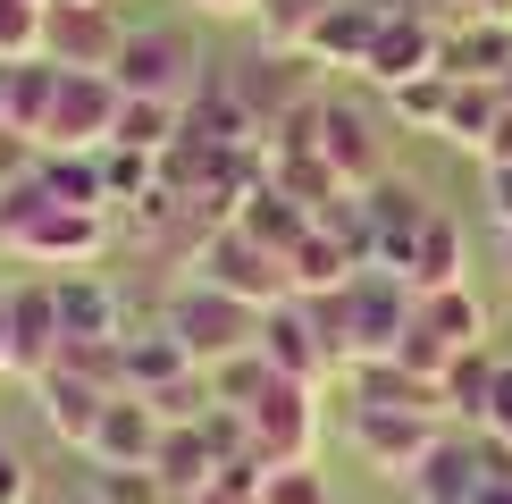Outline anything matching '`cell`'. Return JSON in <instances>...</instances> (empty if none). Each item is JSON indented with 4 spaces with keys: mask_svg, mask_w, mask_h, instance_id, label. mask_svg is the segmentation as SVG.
Wrapping results in <instances>:
<instances>
[{
    "mask_svg": "<svg viewBox=\"0 0 512 504\" xmlns=\"http://www.w3.org/2000/svg\"><path fill=\"white\" fill-rule=\"evenodd\" d=\"M412 303L420 294L395 278V269H353L336 294H311V320L328 336L336 370H361V362H387L403 345V328H412Z\"/></svg>",
    "mask_w": 512,
    "mask_h": 504,
    "instance_id": "1",
    "label": "cell"
},
{
    "mask_svg": "<svg viewBox=\"0 0 512 504\" xmlns=\"http://www.w3.org/2000/svg\"><path fill=\"white\" fill-rule=\"evenodd\" d=\"M110 236H118L110 210H59L34 177L0 194V252H17L34 269H93L110 252Z\"/></svg>",
    "mask_w": 512,
    "mask_h": 504,
    "instance_id": "2",
    "label": "cell"
},
{
    "mask_svg": "<svg viewBox=\"0 0 512 504\" xmlns=\"http://www.w3.org/2000/svg\"><path fill=\"white\" fill-rule=\"evenodd\" d=\"M160 328L194 353V370H219V362H236V353L261 345V311H252L244 294H219L210 278H185L177 294H168Z\"/></svg>",
    "mask_w": 512,
    "mask_h": 504,
    "instance_id": "3",
    "label": "cell"
},
{
    "mask_svg": "<svg viewBox=\"0 0 512 504\" xmlns=\"http://www.w3.org/2000/svg\"><path fill=\"white\" fill-rule=\"evenodd\" d=\"M118 76L110 68H59L51 118H42V152H101L118 135Z\"/></svg>",
    "mask_w": 512,
    "mask_h": 504,
    "instance_id": "4",
    "label": "cell"
},
{
    "mask_svg": "<svg viewBox=\"0 0 512 504\" xmlns=\"http://www.w3.org/2000/svg\"><path fill=\"white\" fill-rule=\"evenodd\" d=\"M194 278H210L219 294H244L252 311H269V303H286V294H294V286H286V261H277L269 244H252L236 219L210 227V236L194 244Z\"/></svg>",
    "mask_w": 512,
    "mask_h": 504,
    "instance_id": "5",
    "label": "cell"
},
{
    "mask_svg": "<svg viewBox=\"0 0 512 504\" xmlns=\"http://www.w3.org/2000/svg\"><path fill=\"white\" fill-rule=\"evenodd\" d=\"M110 76H118V93H135V101H194L202 59H194V42L177 26H135Z\"/></svg>",
    "mask_w": 512,
    "mask_h": 504,
    "instance_id": "6",
    "label": "cell"
},
{
    "mask_svg": "<svg viewBox=\"0 0 512 504\" xmlns=\"http://www.w3.org/2000/svg\"><path fill=\"white\" fill-rule=\"evenodd\" d=\"M252 420V446H261V462H311L319 454V387H303V378H277L244 404Z\"/></svg>",
    "mask_w": 512,
    "mask_h": 504,
    "instance_id": "7",
    "label": "cell"
},
{
    "mask_svg": "<svg viewBox=\"0 0 512 504\" xmlns=\"http://www.w3.org/2000/svg\"><path fill=\"white\" fill-rule=\"evenodd\" d=\"M445 446V420L429 412H387V404H353V454L387 479H420V462Z\"/></svg>",
    "mask_w": 512,
    "mask_h": 504,
    "instance_id": "8",
    "label": "cell"
},
{
    "mask_svg": "<svg viewBox=\"0 0 512 504\" xmlns=\"http://www.w3.org/2000/svg\"><path fill=\"white\" fill-rule=\"evenodd\" d=\"M126 34H135V26H118V9H110V0H51V26H42V59H51V68H118Z\"/></svg>",
    "mask_w": 512,
    "mask_h": 504,
    "instance_id": "9",
    "label": "cell"
},
{
    "mask_svg": "<svg viewBox=\"0 0 512 504\" xmlns=\"http://www.w3.org/2000/svg\"><path fill=\"white\" fill-rule=\"evenodd\" d=\"M261 362H269L277 378H303V387H328V378H345L303 294H286V303H269V311H261Z\"/></svg>",
    "mask_w": 512,
    "mask_h": 504,
    "instance_id": "10",
    "label": "cell"
},
{
    "mask_svg": "<svg viewBox=\"0 0 512 504\" xmlns=\"http://www.w3.org/2000/svg\"><path fill=\"white\" fill-rule=\"evenodd\" d=\"M437 42H445L437 17H420L412 0H387V26H378L370 59H361V76H370L378 93H395V84H412V76L437 68Z\"/></svg>",
    "mask_w": 512,
    "mask_h": 504,
    "instance_id": "11",
    "label": "cell"
},
{
    "mask_svg": "<svg viewBox=\"0 0 512 504\" xmlns=\"http://www.w3.org/2000/svg\"><path fill=\"white\" fill-rule=\"evenodd\" d=\"M227 84L244 93V110L261 118V135H269L277 118H294L303 101H319V59L311 51H261L252 68H236Z\"/></svg>",
    "mask_w": 512,
    "mask_h": 504,
    "instance_id": "12",
    "label": "cell"
},
{
    "mask_svg": "<svg viewBox=\"0 0 512 504\" xmlns=\"http://www.w3.org/2000/svg\"><path fill=\"white\" fill-rule=\"evenodd\" d=\"M160 429L168 420L152 412V395H110V412H101V429H93V446H84V462L93 471H152V446H160Z\"/></svg>",
    "mask_w": 512,
    "mask_h": 504,
    "instance_id": "13",
    "label": "cell"
},
{
    "mask_svg": "<svg viewBox=\"0 0 512 504\" xmlns=\"http://www.w3.org/2000/svg\"><path fill=\"white\" fill-rule=\"evenodd\" d=\"M361 202H370V244H378V269H395V278H403V269H412V244L429 236V219H437V202H429V194H412L403 177H378Z\"/></svg>",
    "mask_w": 512,
    "mask_h": 504,
    "instance_id": "14",
    "label": "cell"
},
{
    "mask_svg": "<svg viewBox=\"0 0 512 504\" xmlns=\"http://www.w3.org/2000/svg\"><path fill=\"white\" fill-rule=\"evenodd\" d=\"M59 286H17L9 294V378H34L42 370H59Z\"/></svg>",
    "mask_w": 512,
    "mask_h": 504,
    "instance_id": "15",
    "label": "cell"
},
{
    "mask_svg": "<svg viewBox=\"0 0 512 504\" xmlns=\"http://www.w3.org/2000/svg\"><path fill=\"white\" fill-rule=\"evenodd\" d=\"M34 412H42V429H51L68 454H84L93 429H101V412H110V387H93V378H76L68 362H59V370L34 378Z\"/></svg>",
    "mask_w": 512,
    "mask_h": 504,
    "instance_id": "16",
    "label": "cell"
},
{
    "mask_svg": "<svg viewBox=\"0 0 512 504\" xmlns=\"http://www.w3.org/2000/svg\"><path fill=\"white\" fill-rule=\"evenodd\" d=\"M319 152L328 168L353 185V194H370L378 177H387V152H378V126L353 110V101H319Z\"/></svg>",
    "mask_w": 512,
    "mask_h": 504,
    "instance_id": "17",
    "label": "cell"
},
{
    "mask_svg": "<svg viewBox=\"0 0 512 504\" xmlns=\"http://www.w3.org/2000/svg\"><path fill=\"white\" fill-rule=\"evenodd\" d=\"M51 286H59V336H68V345H110V336H126V303H118L110 278L68 269V278H51ZM68 345H59V353H68Z\"/></svg>",
    "mask_w": 512,
    "mask_h": 504,
    "instance_id": "18",
    "label": "cell"
},
{
    "mask_svg": "<svg viewBox=\"0 0 512 504\" xmlns=\"http://www.w3.org/2000/svg\"><path fill=\"white\" fill-rule=\"evenodd\" d=\"M437 68L454 84H496L512 68V26H504V17H462V26H445Z\"/></svg>",
    "mask_w": 512,
    "mask_h": 504,
    "instance_id": "19",
    "label": "cell"
},
{
    "mask_svg": "<svg viewBox=\"0 0 512 504\" xmlns=\"http://www.w3.org/2000/svg\"><path fill=\"white\" fill-rule=\"evenodd\" d=\"M378 26H387V0H328V17L311 26V59L319 68H361Z\"/></svg>",
    "mask_w": 512,
    "mask_h": 504,
    "instance_id": "20",
    "label": "cell"
},
{
    "mask_svg": "<svg viewBox=\"0 0 512 504\" xmlns=\"http://www.w3.org/2000/svg\"><path fill=\"white\" fill-rule=\"evenodd\" d=\"M152 471H160V488L185 504L210 471H219V446L202 437V420H168V429H160V446H152Z\"/></svg>",
    "mask_w": 512,
    "mask_h": 504,
    "instance_id": "21",
    "label": "cell"
},
{
    "mask_svg": "<svg viewBox=\"0 0 512 504\" xmlns=\"http://www.w3.org/2000/svg\"><path fill=\"white\" fill-rule=\"evenodd\" d=\"M236 227H244V236H252V244H269V252H277V261H286V252H294V244H303V236H311V210H303V202H294V194H277V185L261 177V185H252V194L236 202Z\"/></svg>",
    "mask_w": 512,
    "mask_h": 504,
    "instance_id": "22",
    "label": "cell"
},
{
    "mask_svg": "<svg viewBox=\"0 0 512 504\" xmlns=\"http://www.w3.org/2000/svg\"><path fill=\"white\" fill-rule=\"evenodd\" d=\"M479 488H487V454L479 446H445L420 462V479H412V504H479Z\"/></svg>",
    "mask_w": 512,
    "mask_h": 504,
    "instance_id": "23",
    "label": "cell"
},
{
    "mask_svg": "<svg viewBox=\"0 0 512 504\" xmlns=\"http://www.w3.org/2000/svg\"><path fill=\"white\" fill-rule=\"evenodd\" d=\"M462 269H471V244H462V219H429V236L412 244V269H403V286L412 294H445V286H462Z\"/></svg>",
    "mask_w": 512,
    "mask_h": 504,
    "instance_id": "24",
    "label": "cell"
},
{
    "mask_svg": "<svg viewBox=\"0 0 512 504\" xmlns=\"http://www.w3.org/2000/svg\"><path fill=\"white\" fill-rule=\"evenodd\" d=\"M177 378H194V353H185L177 336L168 328H126V387L160 395V387H177Z\"/></svg>",
    "mask_w": 512,
    "mask_h": 504,
    "instance_id": "25",
    "label": "cell"
},
{
    "mask_svg": "<svg viewBox=\"0 0 512 504\" xmlns=\"http://www.w3.org/2000/svg\"><path fill=\"white\" fill-rule=\"evenodd\" d=\"M353 269H361V261H353V252L336 244V236H328L319 219H311V236H303V244L286 252V286L303 294V303H311V294H336V286L353 278Z\"/></svg>",
    "mask_w": 512,
    "mask_h": 504,
    "instance_id": "26",
    "label": "cell"
},
{
    "mask_svg": "<svg viewBox=\"0 0 512 504\" xmlns=\"http://www.w3.org/2000/svg\"><path fill=\"white\" fill-rule=\"evenodd\" d=\"M496 353H487V345H471V353H454V370H445V420H479V429H487V404H496Z\"/></svg>",
    "mask_w": 512,
    "mask_h": 504,
    "instance_id": "27",
    "label": "cell"
},
{
    "mask_svg": "<svg viewBox=\"0 0 512 504\" xmlns=\"http://www.w3.org/2000/svg\"><path fill=\"white\" fill-rule=\"evenodd\" d=\"M34 185H42L59 210H110V194H101V160H93V152H42Z\"/></svg>",
    "mask_w": 512,
    "mask_h": 504,
    "instance_id": "28",
    "label": "cell"
},
{
    "mask_svg": "<svg viewBox=\"0 0 512 504\" xmlns=\"http://www.w3.org/2000/svg\"><path fill=\"white\" fill-rule=\"evenodd\" d=\"M420 320H429V328H437L454 353L487 345V328H496V320H487V303L471 294V278H462V286H445V294H420Z\"/></svg>",
    "mask_w": 512,
    "mask_h": 504,
    "instance_id": "29",
    "label": "cell"
},
{
    "mask_svg": "<svg viewBox=\"0 0 512 504\" xmlns=\"http://www.w3.org/2000/svg\"><path fill=\"white\" fill-rule=\"evenodd\" d=\"M496 118H504V93H496V84H454V110H445V135H437V143H454V152L487 160Z\"/></svg>",
    "mask_w": 512,
    "mask_h": 504,
    "instance_id": "30",
    "label": "cell"
},
{
    "mask_svg": "<svg viewBox=\"0 0 512 504\" xmlns=\"http://www.w3.org/2000/svg\"><path fill=\"white\" fill-rule=\"evenodd\" d=\"M51 93H59V68H51V59H9V101H0V126H26V135L42 143Z\"/></svg>",
    "mask_w": 512,
    "mask_h": 504,
    "instance_id": "31",
    "label": "cell"
},
{
    "mask_svg": "<svg viewBox=\"0 0 512 504\" xmlns=\"http://www.w3.org/2000/svg\"><path fill=\"white\" fill-rule=\"evenodd\" d=\"M177 135H185V101H135V93L118 101V135H110V143H126V152H152V160H160Z\"/></svg>",
    "mask_w": 512,
    "mask_h": 504,
    "instance_id": "32",
    "label": "cell"
},
{
    "mask_svg": "<svg viewBox=\"0 0 512 504\" xmlns=\"http://www.w3.org/2000/svg\"><path fill=\"white\" fill-rule=\"evenodd\" d=\"M319 17H328V0H261L252 9V34H261V51H311Z\"/></svg>",
    "mask_w": 512,
    "mask_h": 504,
    "instance_id": "33",
    "label": "cell"
},
{
    "mask_svg": "<svg viewBox=\"0 0 512 504\" xmlns=\"http://www.w3.org/2000/svg\"><path fill=\"white\" fill-rule=\"evenodd\" d=\"M395 118L403 126H420V135H445V110H454V76L429 68V76H412V84H395Z\"/></svg>",
    "mask_w": 512,
    "mask_h": 504,
    "instance_id": "34",
    "label": "cell"
},
{
    "mask_svg": "<svg viewBox=\"0 0 512 504\" xmlns=\"http://www.w3.org/2000/svg\"><path fill=\"white\" fill-rule=\"evenodd\" d=\"M101 194H110V210H126V202H143L160 185V160L152 152H126V143H101Z\"/></svg>",
    "mask_w": 512,
    "mask_h": 504,
    "instance_id": "35",
    "label": "cell"
},
{
    "mask_svg": "<svg viewBox=\"0 0 512 504\" xmlns=\"http://www.w3.org/2000/svg\"><path fill=\"white\" fill-rule=\"evenodd\" d=\"M387 362H403L412 378H429V387H445V370H454V345H445V336L420 320V303H412V328H403V345L387 353Z\"/></svg>",
    "mask_w": 512,
    "mask_h": 504,
    "instance_id": "36",
    "label": "cell"
},
{
    "mask_svg": "<svg viewBox=\"0 0 512 504\" xmlns=\"http://www.w3.org/2000/svg\"><path fill=\"white\" fill-rule=\"evenodd\" d=\"M51 0H0V59H42Z\"/></svg>",
    "mask_w": 512,
    "mask_h": 504,
    "instance_id": "37",
    "label": "cell"
},
{
    "mask_svg": "<svg viewBox=\"0 0 512 504\" xmlns=\"http://www.w3.org/2000/svg\"><path fill=\"white\" fill-rule=\"evenodd\" d=\"M261 504H336V488H328L319 462H277V471L261 479Z\"/></svg>",
    "mask_w": 512,
    "mask_h": 504,
    "instance_id": "38",
    "label": "cell"
},
{
    "mask_svg": "<svg viewBox=\"0 0 512 504\" xmlns=\"http://www.w3.org/2000/svg\"><path fill=\"white\" fill-rule=\"evenodd\" d=\"M210 378V404H252V395H261L269 387V362H261V345H252V353H236V362H219V370H202Z\"/></svg>",
    "mask_w": 512,
    "mask_h": 504,
    "instance_id": "39",
    "label": "cell"
},
{
    "mask_svg": "<svg viewBox=\"0 0 512 504\" xmlns=\"http://www.w3.org/2000/svg\"><path fill=\"white\" fill-rule=\"evenodd\" d=\"M93 496L101 504H177L160 488V471H93Z\"/></svg>",
    "mask_w": 512,
    "mask_h": 504,
    "instance_id": "40",
    "label": "cell"
},
{
    "mask_svg": "<svg viewBox=\"0 0 512 504\" xmlns=\"http://www.w3.org/2000/svg\"><path fill=\"white\" fill-rule=\"evenodd\" d=\"M42 168V143L26 135V126H0V194H9V185H26Z\"/></svg>",
    "mask_w": 512,
    "mask_h": 504,
    "instance_id": "41",
    "label": "cell"
},
{
    "mask_svg": "<svg viewBox=\"0 0 512 504\" xmlns=\"http://www.w3.org/2000/svg\"><path fill=\"white\" fill-rule=\"evenodd\" d=\"M479 194H487V227L512 236V160H487L479 168Z\"/></svg>",
    "mask_w": 512,
    "mask_h": 504,
    "instance_id": "42",
    "label": "cell"
},
{
    "mask_svg": "<svg viewBox=\"0 0 512 504\" xmlns=\"http://www.w3.org/2000/svg\"><path fill=\"white\" fill-rule=\"evenodd\" d=\"M0 504H34V471L17 446H0Z\"/></svg>",
    "mask_w": 512,
    "mask_h": 504,
    "instance_id": "43",
    "label": "cell"
},
{
    "mask_svg": "<svg viewBox=\"0 0 512 504\" xmlns=\"http://www.w3.org/2000/svg\"><path fill=\"white\" fill-rule=\"evenodd\" d=\"M487 437H496V446H512V362L496 370V404H487Z\"/></svg>",
    "mask_w": 512,
    "mask_h": 504,
    "instance_id": "44",
    "label": "cell"
},
{
    "mask_svg": "<svg viewBox=\"0 0 512 504\" xmlns=\"http://www.w3.org/2000/svg\"><path fill=\"white\" fill-rule=\"evenodd\" d=\"M487 160H512V110L496 118V135H487ZM487 160H479V168H487Z\"/></svg>",
    "mask_w": 512,
    "mask_h": 504,
    "instance_id": "45",
    "label": "cell"
},
{
    "mask_svg": "<svg viewBox=\"0 0 512 504\" xmlns=\"http://www.w3.org/2000/svg\"><path fill=\"white\" fill-rule=\"evenodd\" d=\"M194 9H202V17H252L261 0H194Z\"/></svg>",
    "mask_w": 512,
    "mask_h": 504,
    "instance_id": "46",
    "label": "cell"
},
{
    "mask_svg": "<svg viewBox=\"0 0 512 504\" xmlns=\"http://www.w3.org/2000/svg\"><path fill=\"white\" fill-rule=\"evenodd\" d=\"M471 17H504L512 26V0H471Z\"/></svg>",
    "mask_w": 512,
    "mask_h": 504,
    "instance_id": "47",
    "label": "cell"
},
{
    "mask_svg": "<svg viewBox=\"0 0 512 504\" xmlns=\"http://www.w3.org/2000/svg\"><path fill=\"white\" fill-rule=\"evenodd\" d=\"M0 378H9V294H0Z\"/></svg>",
    "mask_w": 512,
    "mask_h": 504,
    "instance_id": "48",
    "label": "cell"
},
{
    "mask_svg": "<svg viewBox=\"0 0 512 504\" xmlns=\"http://www.w3.org/2000/svg\"><path fill=\"white\" fill-rule=\"evenodd\" d=\"M479 504H512V479H487V488H479Z\"/></svg>",
    "mask_w": 512,
    "mask_h": 504,
    "instance_id": "49",
    "label": "cell"
},
{
    "mask_svg": "<svg viewBox=\"0 0 512 504\" xmlns=\"http://www.w3.org/2000/svg\"><path fill=\"white\" fill-rule=\"evenodd\" d=\"M496 93H504V110H512V68H504V76H496Z\"/></svg>",
    "mask_w": 512,
    "mask_h": 504,
    "instance_id": "50",
    "label": "cell"
},
{
    "mask_svg": "<svg viewBox=\"0 0 512 504\" xmlns=\"http://www.w3.org/2000/svg\"><path fill=\"white\" fill-rule=\"evenodd\" d=\"M496 252H504V278H512V236H496Z\"/></svg>",
    "mask_w": 512,
    "mask_h": 504,
    "instance_id": "51",
    "label": "cell"
},
{
    "mask_svg": "<svg viewBox=\"0 0 512 504\" xmlns=\"http://www.w3.org/2000/svg\"><path fill=\"white\" fill-rule=\"evenodd\" d=\"M84 504H101V496H84Z\"/></svg>",
    "mask_w": 512,
    "mask_h": 504,
    "instance_id": "52",
    "label": "cell"
}]
</instances>
